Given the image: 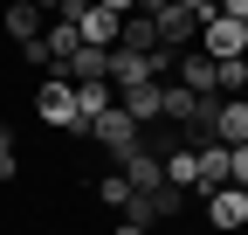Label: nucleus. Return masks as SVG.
<instances>
[{"instance_id": "obj_12", "label": "nucleus", "mask_w": 248, "mask_h": 235, "mask_svg": "<svg viewBox=\"0 0 248 235\" xmlns=\"http://www.w3.org/2000/svg\"><path fill=\"white\" fill-rule=\"evenodd\" d=\"M104 111H110V83H76V118H83V132L97 125Z\"/></svg>"}, {"instance_id": "obj_5", "label": "nucleus", "mask_w": 248, "mask_h": 235, "mask_svg": "<svg viewBox=\"0 0 248 235\" xmlns=\"http://www.w3.org/2000/svg\"><path fill=\"white\" fill-rule=\"evenodd\" d=\"M207 228L241 235V228H248V194H241V187H214V194H207Z\"/></svg>"}, {"instance_id": "obj_16", "label": "nucleus", "mask_w": 248, "mask_h": 235, "mask_svg": "<svg viewBox=\"0 0 248 235\" xmlns=\"http://www.w3.org/2000/svg\"><path fill=\"white\" fill-rule=\"evenodd\" d=\"M228 187L248 194V145H234V152H228Z\"/></svg>"}, {"instance_id": "obj_17", "label": "nucleus", "mask_w": 248, "mask_h": 235, "mask_svg": "<svg viewBox=\"0 0 248 235\" xmlns=\"http://www.w3.org/2000/svg\"><path fill=\"white\" fill-rule=\"evenodd\" d=\"M221 21H234L241 35H248V0H221Z\"/></svg>"}, {"instance_id": "obj_19", "label": "nucleus", "mask_w": 248, "mask_h": 235, "mask_svg": "<svg viewBox=\"0 0 248 235\" xmlns=\"http://www.w3.org/2000/svg\"><path fill=\"white\" fill-rule=\"evenodd\" d=\"M241 104H248V97H241Z\"/></svg>"}, {"instance_id": "obj_8", "label": "nucleus", "mask_w": 248, "mask_h": 235, "mask_svg": "<svg viewBox=\"0 0 248 235\" xmlns=\"http://www.w3.org/2000/svg\"><path fill=\"white\" fill-rule=\"evenodd\" d=\"M42 28H48V7H35V0H14L7 14H0V35H14L21 49H28V42H42Z\"/></svg>"}, {"instance_id": "obj_14", "label": "nucleus", "mask_w": 248, "mask_h": 235, "mask_svg": "<svg viewBox=\"0 0 248 235\" xmlns=\"http://www.w3.org/2000/svg\"><path fill=\"white\" fill-rule=\"evenodd\" d=\"M145 201H152V221H172V215L186 208V194H179V187H152Z\"/></svg>"}, {"instance_id": "obj_10", "label": "nucleus", "mask_w": 248, "mask_h": 235, "mask_svg": "<svg viewBox=\"0 0 248 235\" xmlns=\"http://www.w3.org/2000/svg\"><path fill=\"white\" fill-rule=\"evenodd\" d=\"M117 111L131 118V125L145 132L152 118H159V83H131V90H117Z\"/></svg>"}, {"instance_id": "obj_4", "label": "nucleus", "mask_w": 248, "mask_h": 235, "mask_svg": "<svg viewBox=\"0 0 248 235\" xmlns=\"http://www.w3.org/2000/svg\"><path fill=\"white\" fill-rule=\"evenodd\" d=\"M83 138H97V145H104V152H110V159H124V152H131V145H138L145 132H138V125H131V118H124V111L110 104V111H104V118H97V125H90Z\"/></svg>"}, {"instance_id": "obj_11", "label": "nucleus", "mask_w": 248, "mask_h": 235, "mask_svg": "<svg viewBox=\"0 0 248 235\" xmlns=\"http://www.w3.org/2000/svg\"><path fill=\"white\" fill-rule=\"evenodd\" d=\"M193 166H200V194L228 187V145H200V152H193Z\"/></svg>"}, {"instance_id": "obj_6", "label": "nucleus", "mask_w": 248, "mask_h": 235, "mask_svg": "<svg viewBox=\"0 0 248 235\" xmlns=\"http://www.w3.org/2000/svg\"><path fill=\"white\" fill-rule=\"evenodd\" d=\"M117 49H131V55H152V49H159V0H145V7H131V14H124Z\"/></svg>"}, {"instance_id": "obj_15", "label": "nucleus", "mask_w": 248, "mask_h": 235, "mask_svg": "<svg viewBox=\"0 0 248 235\" xmlns=\"http://www.w3.org/2000/svg\"><path fill=\"white\" fill-rule=\"evenodd\" d=\"M7 180H21V152H14V132L0 125V187H7Z\"/></svg>"}, {"instance_id": "obj_2", "label": "nucleus", "mask_w": 248, "mask_h": 235, "mask_svg": "<svg viewBox=\"0 0 248 235\" xmlns=\"http://www.w3.org/2000/svg\"><path fill=\"white\" fill-rule=\"evenodd\" d=\"M35 118H42L48 132L83 138V118H76V83H69V76H42V83H35Z\"/></svg>"}, {"instance_id": "obj_3", "label": "nucleus", "mask_w": 248, "mask_h": 235, "mask_svg": "<svg viewBox=\"0 0 248 235\" xmlns=\"http://www.w3.org/2000/svg\"><path fill=\"white\" fill-rule=\"evenodd\" d=\"M200 55H207V63H241V55H248V35L234 21H221V7H214V21L200 28Z\"/></svg>"}, {"instance_id": "obj_13", "label": "nucleus", "mask_w": 248, "mask_h": 235, "mask_svg": "<svg viewBox=\"0 0 248 235\" xmlns=\"http://www.w3.org/2000/svg\"><path fill=\"white\" fill-rule=\"evenodd\" d=\"M90 194H97L104 208H117V215H124V201H131V187H124V173H97V180H90Z\"/></svg>"}, {"instance_id": "obj_18", "label": "nucleus", "mask_w": 248, "mask_h": 235, "mask_svg": "<svg viewBox=\"0 0 248 235\" xmlns=\"http://www.w3.org/2000/svg\"><path fill=\"white\" fill-rule=\"evenodd\" d=\"M110 235H152V228H131V221H117V228H110Z\"/></svg>"}, {"instance_id": "obj_1", "label": "nucleus", "mask_w": 248, "mask_h": 235, "mask_svg": "<svg viewBox=\"0 0 248 235\" xmlns=\"http://www.w3.org/2000/svg\"><path fill=\"white\" fill-rule=\"evenodd\" d=\"M214 7L221 0H159V49H193V35L214 21Z\"/></svg>"}, {"instance_id": "obj_9", "label": "nucleus", "mask_w": 248, "mask_h": 235, "mask_svg": "<svg viewBox=\"0 0 248 235\" xmlns=\"http://www.w3.org/2000/svg\"><path fill=\"white\" fill-rule=\"evenodd\" d=\"M172 76H179V90H193V97H214V63H207L200 49H179Z\"/></svg>"}, {"instance_id": "obj_7", "label": "nucleus", "mask_w": 248, "mask_h": 235, "mask_svg": "<svg viewBox=\"0 0 248 235\" xmlns=\"http://www.w3.org/2000/svg\"><path fill=\"white\" fill-rule=\"evenodd\" d=\"M117 173H124V187H131V194L166 187V166H159V152H145V145H131V152L117 159Z\"/></svg>"}]
</instances>
